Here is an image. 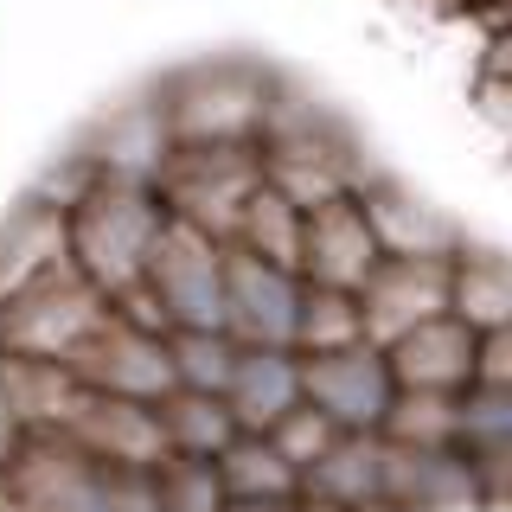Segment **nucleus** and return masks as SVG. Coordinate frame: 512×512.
<instances>
[{
    "mask_svg": "<svg viewBox=\"0 0 512 512\" xmlns=\"http://www.w3.org/2000/svg\"><path fill=\"white\" fill-rule=\"evenodd\" d=\"M64 224H71V263L116 301L141 282V269H148V250H154L160 224H167V205L154 199V186L96 180L84 199L64 212Z\"/></svg>",
    "mask_w": 512,
    "mask_h": 512,
    "instance_id": "f257e3e1",
    "label": "nucleus"
},
{
    "mask_svg": "<svg viewBox=\"0 0 512 512\" xmlns=\"http://www.w3.org/2000/svg\"><path fill=\"white\" fill-rule=\"evenodd\" d=\"M263 186V154L256 141H212V148H173L154 173V199L167 218H186L192 231L231 244L244 205Z\"/></svg>",
    "mask_w": 512,
    "mask_h": 512,
    "instance_id": "f03ea898",
    "label": "nucleus"
},
{
    "mask_svg": "<svg viewBox=\"0 0 512 512\" xmlns=\"http://www.w3.org/2000/svg\"><path fill=\"white\" fill-rule=\"evenodd\" d=\"M109 320V295L77 263H58L0 301V352L64 365Z\"/></svg>",
    "mask_w": 512,
    "mask_h": 512,
    "instance_id": "7ed1b4c3",
    "label": "nucleus"
},
{
    "mask_svg": "<svg viewBox=\"0 0 512 512\" xmlns=\"http://www.w3.org/2000/svg\"><path fill=\"white\" fill-rule=\"evenodd\" d=\"M269 96H276V77L250 71V64H205V71L173 77V84L160 90V116H167L173 148L256 141Z\"/></svg>",
    "mask_w": 512,
    "mask_h": 512,
    "instance_id": "20e7f679",
    "label": "nucleus"
},
{
    "mask_svg": "<svg viewBox=\"0 0 512 512\" xmlns=\"http://www.w3.org/2000/svg\"><path fill=\"white\" fill-rule=\"evenodd\" d=\"M160 314L186 333H224V244L192 231L186 218H167L141 269Z\"/></svg>",
    "mask_w": 512,
    "mask_h": 512,
    "instance_id": "39448f33",
    "label": "nucleus"
},
{
    "mask_svg": "<svg viewBox=\"0 0 512 512\" xmlns=\"http://www.w3.org/2000/svg\"><path fill=\"white\" fill-rule=\"evenodd\" d=\"M436 314H455V256H384L359 288V320L378 352Z\"/></svg>",
    "mask_w": 512,
    "mask_h": 512,
    "instance_id": "423d86ee",
    "label": "nucleus"
},
{
    "mask_svg": "<svg viewBox=\"0 0 512 512\" xmlns=\"http://www.w3.org/2000/svg\"><path fill=\"white\" fill-rule=\"evenodd\" d=\"M64 365H71V372L84 378L90 391L135 397V404H160V397L180 391V378H173V352H167V333L135 327V320H122L116 308H109V320H103V327H96Z\"/></svg>",
    "mask_w": 512,
    "mask_h": 512,
    "instance_id": "0eeeda50",
    "label": "nucleus"
},
{
    "mask_svg": "<svg viewBox=\"0 0 512 512\" xmlns=\"http://www.w3.org/2000/svg\"><path fill=\"white\" fill-rule=\"evenodd\" d=\"M397 397V378L372 340L340 352H301V404L333 416L340 429H378Z\"/></svg>",
    "mask_w": 512,
    "mask_h": 512,
    "instance_id": "6e6552de",
    "label": "nucleus"
},
{
    "mask_svg": "<svg viewBox=\"0 0 512 512\" xmlns=\"http://www.w3.org/2000/svg\"><path fill=\"white\" fill-rule=\"evenodd\" d=\"M295 314H301L295 269H276L263 256L224 244V333L237 346H288L295 352Z\"/></svg>",
    "mask_w": 512,
    "mask_h": 512,
    "instance_id": "1a4fd4ad",
    "label": "nucleus"
},
{
    "mask_svg": "<svg viewBox=\"0 0 512 512\" xmlns=\"http://www.w3.org/2000/svg\"><path fill=\"white\" fill-rule=\"evenodd\" d=\"M378 263H384V250L372 237V218H365L359 192H352V199H333V205H314V212L301 218V263H295L301 282L359 295Z\"/></svg>",
    "mask_w": 512,
    "mask_h": 512,
    "instance_id": "9d476101",
    "label": "nucleus"
},
{
    "mask_svg": "<svg viewBox=\"0 0 512 512\" xmlns=\"http://www.w3.org/2000/svg\"><path fill=\"white\" fill-rule=\"evenodd\" d=\"M474 346L480 333L461 314H436L423 327H410L404 340L384 346V365H391L397 391H448L461 397L474 384Z\"/></svg>",
    "mask_w": 512,
    "mask_h": 512,
    "instance_id": "9b49d317",
    "label": "nucleus"
},
{
    "mask_svg": "<svg viewBox=\"0 0 512 512\" xmlns=\"http://www.w3.org/2000/svg\"><path fill=\"white\" fill-rule=\"evenodd\" d=\"M224 404H231L244 436H263L269 423H282L301 404V352L288 346H237V372L224 384Z\"/></svg>",
    "mask_w": 512,
    "mask_h": 512,
    "instance_id": "f8f14e48",
    "label": "nucleus"
},
{
    "mask_svg": "<svg viewBox=\"0 0 512 512\" xmlns=\"http://www.w3.org/2000/svg\"><path fill=\"white\" fill-rule=\"evenodd\" d=\"M359 205H365V218H372V237H378L384 256H455L468 244L429 199H416V192L391 186V180H365Z\"/></svg>",
    "mask_w": 512,
    "mask_h": 512,
    "instance_id": "ddd939ff",
    "label": "nucleus"
},
{
    "mask_svg": "<svg viewBox=\"0 0 512 512\" xmlns=\"http://www.w3.org/2000/svg\"><path fill=\"white\" fill-rule=\"evenodd\" d=\"M58 263H71V224H64V212H52V205L26 199L20 212L0 224V301H7L13 288H26L32 276L58 269Z\"/></svg>",
    "mask_w": 512,
    "mask_h": 512,
    "instance_id": "4468645a",
    "label": "nucleus"
},
{
    "mask_svg": "<svg viewBox=\"0 0 512 512\" xmlns=\"http://www.w3.org/2000/svg\"><path fill=\"white\" fill-rule=\"evenodd\" d=\"M455 314L474 333L512 327V256L480 250V244L455 250Z\"/></svg>",
    "mask_w": 512,
    "mask_h": 512,
    "instance_id": "2eb2a0df",
    "label": "nucleus"
},
{
    "mask_svg": "<svg viewBox=\"0 0 512 512\" xmlns=\"http://www.w3.org/2000/svg\"><path fill=\"white\" fill-rule=\"evenodd\" d=\"M160 423H167V442H173V455H199V461H218L224 448H231L244 429H237V416L224 397L212 391H173V397H160Z\"/></svg>",
    "mask_w": 512,
    "mask_h": 512,
    "instance_id": "dca6fc26",
    "label": "nucleus"
},
{
    "mask_svg": "<svg viewBox=\"0 0 512 512\" xmlns=\"http://www.w3.org/2000/svg\"><path fill=\"white\" fill-rule=\"evenodd\" d=\"M218 480H224V500H288L301 474L269 448V436H237L218 455Z\"/></svg>",
    "mask_w": 512,
    "mask_h": 512,
    "instance_id": "f3484780",
    "label": "nucleus"
},
{
    "mask_svg": "<svg viewBox=\"0 0 512 512\" xmlns=\"http://www.w3.org/2000/svg\"><path fill=\"white\" fill-rule=\"evenodd\" d=\"M231 244L250 250V256H263V263H276V269H295V263H301V212L282 199V192L256 186V199L244 205Z\"/></svg>",
    "mask_w": 512,
    "mask_h": 512,
    "instance_id": "a211bd4d",
    "label": "nucleus"
},
{
    "mask_svg": "<svg viewBox=\"0 0 512 512\" xmlns=\"http://www.w3.org/2000/svg\"><path fill=\"white\" fill-rule=\"evenodd\" d=\"M365 340L359 320V295L346 288H314L301 282V314H295V352H340Z\"/></svg>",
    "mask_w": 512,
    "mask_h": 512,
    "instance_id": "6ab92c4d",
    "label": "nucleus"
},
{
    "mask_svg": "<svg viewBox=\"0 0 512 512\" xmlns=\"http://www.w3.org/2000/svg\"><path fill=\"white\" fill-rule=\"evenodd\" d=\"M167 352H173V378H180V391L224 397V384H231V372H237V340H231V333H186V327H173Z\"/></svg>",
    "mask_w": 512,
    "mask_h": 512,
    "instance_id": "aec40b11",
    "label": "nucleus"
},
{
    "mask_svg": "<svg viewBox=\"0 0 512 512\" xmlns=\"http://www.w3.org/2000/svg\"><path fill=\"white\" fill-rule=\"evenodd\" d=\"M154 506L160 512H224V480H218V461H199V455H167L154 468Z\"/></svg>",
    "mask_w": 512,
    "mask_h": 512,
    "instance_id": "412c9836",
    "label": "nucleus"
},
{
    "mask_svg": "<svg viewBox=\"0 0 512 512\" xmlns=\"http://www.w3.org/2000/svg\"><path fill=\"white\" fill-rule=\"evenodd\" d=\"M263 436H269V448H276V455H282L295 474H308L314 461L327 455L333 442H340V423H333V416H320L314 404H295V410L282 416V423H269Z\"/></svg>",
    "mask_w": 512,
    "mask_h": 512,
    "instance_id": "4be33fe9",
    "label": "nucleus"
},
{
    "mask_svg": "<svg viewBox=\"0 0 512 512\" xmlns=\"http://www.w3.org/2000/svg\"><path fill=\"white\" fill-rule=\"evenodd\" d=\"M461 442H474V448L512 442V391L506 384H468L461 391Z\"/></svg>",
    "mask_w": 512,
    "mask_h": 512,
    "instance_id": "5701e85b",
    "label": "nucleus"
},
{
    "mask_svg": "<svg viewBox=\"0 0 512 512\" xmlns=\"http://www.w3.org/2000/svg\"><path fill=\"white\" fill-rule=\"evenodd\" d=\"M474 384H506V391H512V327L480 333V346H474Z\"/></svg>",
    "mask_w": 512,
    "mask_h": 512,
    "instance_id": "b1692460",
    "label": "nucleus"
},
{
    "mask_svg": "<svg viewBox=\"0 0 512 512\" xmlns=\"http://www.w3.org/2000/svg\"><path fill=\"white\" fill-rule=\"evenodd\" d=\"M480 109H487V122L500 128V135H512V84L506 77H480Z\"/></svg>",
    "mask_w": 512,
    "mask_h": 512,
    "instance_id": "393cba45",
    "label": "nucleus"
},
{
    "mask_svg": "<svg viewBox=\"0 0 512 512\" xmlns=\"http://www.w3.org/2000/svg\"><path fill=\"white\" fill-rule=\"evenodd\" d=\"M487 77H506V84H512V32L487 39Z\"/></svg>",
    "mask_w": 512,
    "mask_h": 512,
    "instance_id": "a878e982",
    "label": "nucleus"
}]
</instances>
